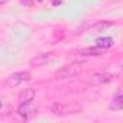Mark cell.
Listing matches in <instances>:
<instances>
[{
  "instance_id": "cell-1",
  "label": "cell",
  "mask_w": 123,
  "mask_h": 123,
  "mask_svg": "<svg viewBox=\"0 0 123 123\" xmlns=\"http://www.w3.org/2000/svg\"><path fill=\"white\" fill-rule=\"evenodd\" d=\"M81 71H83V64L73 62V64H68V65L62 67L61 70H58L55 77L56 78H70V77H75V75L81 74Z\"/></svg>"
},
{
  "instance_id": "cell-2",
  "label": "cell",
  "mask_w": 123,
  "mask_h": 123,
  "mask_svg": "<svg viewBox=\"0 0 123 123\" xmlns=\"http://www.w3.org/2000/svg\"><path fill=\"white\" fill-rule=\"evenodd\" d=\"M29 80H31V73H29V71H18V73L10 74V75L6 78L5 84H6L7 87H16V86H19L20 83L29 81Z\"/></svg>"
},
{
  "instance_id": "cell-3",
  "label": "cell",
  "mask_w": 123,
  "mask_h": 123,
  "mask_svg": "<svg viewBox=\"0 0 123 123\" xmlns=\"http://www.w3.org/2000/svg\"><path fill=\"white\" fill-rule=\"evenodd\" d=\"M51 58H52V54H51V52H41V54H38L36 56H33V58L31 59V65H33V67L45 65Z\"/></svg>"
},
{
  "instance_id": "cell-4",
  "label": "cell",
  "mask_w": 123,
  "mask_h": 123,
  "mask_svg": "<svg viewBox=\"0 0 123 123\" xmlns=\"http://www.w3.org/2000/svg\"><path fill=\"white\" fill-rule=\"evenodd\" d=\"M109 81H111V75L107 74V73H97V74H94L93 78H91V84H94V86L106 84V83H109Z\"/></svg>"
},
{
  "instance_id": "cell-5",
  "label": "cell",
  "mask_w": 123,
  "mask_h": 123,
  "mask_svg": "<svg viewBox=\"0 0 123 123\" xmlns=\"http://www.w3.org/2000/svg\"><path fill=\"white\" fill-rule=\"evenodd\" d=\"M33 111H35V110L29 107V103H20L19 107H18V114H19L23 120L29 119V116L33 114Z\"/></svg>"
},
{
  "instance_id": "cell-6",
  "label": "cell",
  "mask_w": 123,
  "mask_h": 123,
  "mask_svg": "<svg viewBox=\"0 0 123 123\" xmlns=\"http://www.w3.org/2000/svg\"><path fill=\"white\" fill-rule=\"evenodd\" d=\"M107 49H104V48H100V46H90V48H83V49H80V54L81 55H87V56H93V55H101V54H104Z\"/></svg>"
},
{
  "instance_id": "cell-7",
  "label": "cell",
  "mask_w": 123,
  "mask_h": 123,
  "mask_svg": "<svg viewBox=\"0 0 123 123\" xmlns=\"http://www.w3.org/2000/svg\"><path fill=\"white\" fill-rule=\"evenodd\" d=\"M35 97V90L33 88H25L19 94V103H31Z\"/></svg>"
},
{
  "instance_id": "cell-8",
  "label": "cell",
  "mask_w": 123,
  "mask_h": 123,
  "mask_svg": "<svg viewBox=\"0 0 123 123\" xmlns=\"http://www.w3.org/2000/svg\"><path fill=\"white\" fill-rule=\"evenodd\" d=\"M110 109L111 110H123V91H120L119 94H116L110 103Z\"/></svg>"
},
{
  "instance_id": "cell-9",
  "label": "cell",
  "mask_w": 123,
  "mask_h": 123,
  "mask_svg": "<svg viewBox=\"0 0 123 123\" xmlns=\"http://www.w3.org/2000/svg\"><path fill=\"white\" fill-rule=\"evenodd\" d=\"M52 113H54V114H58V116H64V114H67V113H70V111H68V109H67L64 104L55 103V104L52 106Z\"/></svg>"
},
{
  "instance_id": "cell-10",
  "label": "cell",
  "mask_w": 123,
  "mask_h": 123,
  "mask_svg": "<svg viewBox=\"0 0 123 123\" xmlns=\"http://www.w3.org/2000/svg\"><path fill=\"white\" fill-rule=\"evenodd\" d=\"M113 39L111 38H98L97 39V46H100V48H104V49H109V48H111L113 46Z\"/></svg>"
},
{
  "instance_id": "cell-11",
  "label": "cell",
  "mask_w": 123,
  "mask_h": 123,
  "mask_svg": "<svg viewBox=\"0 0 123 123\" xmlns=\"http://www.w3.org/2000/svg\"><path fill=\"white\" fill-rule=\"evenodd\" d=\"M22 3H23V5H28V6H31V5H32V0H22Z\"/></svg>"
},
{
  "instance_id": "cell-12",
  "label": "cell",
  "mask_w": 123,
  "mask_h": 123,
  "mask_svg": "<svg viewBox=\"0 0 123 123\" xmlns=\"http://www.w3.org/2000/svg\"><path fill=\"white\" fill-rule=\"evenodd\" d=\"M52 5H54V6H58V5H61V0H52Z\"/></svg>"
},
{
  "instance_id": "cell-13",
  "label": "cell",
  "mask_w": 123,
  "mask_h": 123,
  "mask_svg": "<svg viewBox=\"0 0 123 123\" xmlns=\"http://www.w3.org/2000/svg\"><path fill=\"white\" fill-rule=\"evenodd\" d=\"M6 2H7V0H0V5H5Z\"/></svg>"
},
{
  "instance_id": "cell-14",
  "label": "cell",
  "mask_w": 123,
  "mask_h": 123,
  "mask_svg": "<svg viewBox=\"0 0 123 123\" xmlns=\"http://www.w3.org/2000/svg\"><path fill=\"white\" fill-rule=\"evenodd\" d=\"M36 2H39V3H41V2H43V0H36Z\"/></svg>"
}]
</instances>
